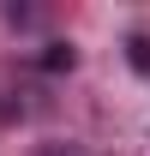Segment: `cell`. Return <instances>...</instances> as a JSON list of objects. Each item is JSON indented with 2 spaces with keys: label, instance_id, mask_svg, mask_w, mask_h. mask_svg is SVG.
Wrapping results in <instances>:
<instances>
[{
  "label": "cell",
  "instance_id": "1",
  "mask_svg": "<svg viewBox=\"0 0 150 156\" xmlns=\"http://www.w3.org/2000/svg\"><path fill=\"white\" fill-rule=\"evenodd\" d=\"M36 60H42V72H72V60H78V54H72V42H48Z\"/></svg>",
  "mask_w": 150,
  "mask_h": 156
},
{
  "label": "cell",
  "instance_id": "2",
  "mask_svg": "<svg viewBox=\"0 0 150 156\" xmlns=\"http://www.w3.org/2000/svg\"><path fill=\"white\" fill-rule=\"evenodd\" d=\"M126 60H132V72L150 78V36H132V42H126Z\"/></svg>",
  "mask_w": 150,
  "mask_h": 156
},
{
  "label": "cell",
  "instance_id": "3",
  "mask_svg": "<svg viewBox=\"0 0 150 156\" xmlns=\"http://www.w3.org/2000/svg\"><path fill=\"white\" fill-rule=\"evenodd\" d=\"M36 156H78L72 144H48V150H36Z\"/></svg>",
  "mask_w": 150,
  "mask_h": 156
}]
</instances>
